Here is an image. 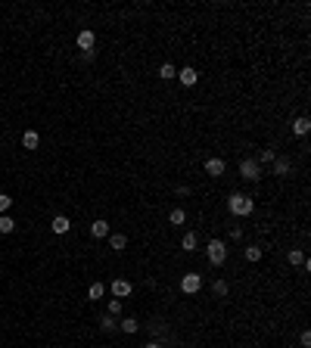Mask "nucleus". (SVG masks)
I'll list each match as a JSON object with an SVG mask.
<instances>
[{"instance_id": "nucleus-1", "label": "nucleus", "mask_w": 311, "mask_h": 348, "mask_svg": "<svg viewBox=\"0 0 311 348\" xmlns=\"http://www.w3.org/2000/svg\"><path fill=\"white\" fill-rule=\"evenodd\" d=\"M227 208H230V215H237V218H246V215H252V208H255V202H252V196H246V193H234L227 199Z\"/></svg>"}, {"instance_id": "nucleus-2", "label": "nucleus", "mask_w": 311, "mask_h": 348, "mask_svg": "<svg viewBox=\"0 0 311 348\" xmlns=\"http://www.w3.org/2000/svg\"><path fill=\"white\" fill-rule=\"evenodd\" d=\"M205 258H209V264H215V268H218V264H224L227 261V246L221 239H212L209 246H205Z\"/></svg>"}, {"instance_id": "nucleus-3", "label": "nucleus", "mask_w": 311, "mask_h": 348, "mask_svg": "<svg viewBox=\"0 0 311 348\" xmlns=\"http://www.w3.org/2000/svg\"><path fill=\"white\" fill-rule=\"evenodd\" d=\"M181 289H184V295H196L199 289H202V277H199L196 271H193V274H184Z\"/></svg>"}, {"instance_id": "nucleus-4", "label": "nucleus", "mask_w": 311, "mask_h": 348, "mask_svg": "<svg viewBox=\"0 0 311 348\" xmlns=\"http://www.w3.org/2000/svg\"><path fill=\"white\" fill-rule=\"evenodd\" d=\"M240 174H243L246 180H258L261 177V165L255 159H240Z\"/></svg>"}, {"instance_id": "nucleus-5", "label": "nucleus", "mask_w": 311, "mask_h": 348, "mask_svg": "<svg viewBox=\"0 0 311 348\" xmlns=\"http://www.w3.org/2000/svg\"><path fill=\"white\" fill-rule=\"evenodd\" d=\"M178 81L184 87H193L199 81V75H196V68H193V65H187V68H178Z\"/></svg>"}, {"instance_id": "nucleus-6", "label": "nucleus", "mask_w": 311, "mask_h": 348, "mask_svg": "<svg viewBox=\"0 0 311 348\" xmlns=\"http://www.w3.org/2000/svg\"><path fill=\"white\" fill-rule=\"evenodd\" d=\"M94 44H97V34L90 31V28H84V31H78V47H81L84 53L87 50H94Z\"/></svg>"}, {"instance_id": "nucleus-7", "label": "nucleus", "mask_w": 311, "mask_h": 348, "mask_svg": "<svg viewBox=\"0 0 311 348\" xmlns=\"http://www.w3.org/2000/svg\"><path fill=\"white\" fill-rule=\"evenodd\" d=\"M109 289H112V295H115V298H128L134 286H131L128 280H112V286H109Z\"/></svg>"}, {"instance_id": "nucleus-8", "label": "nucleus", "mask_w": 311, "mask_h": 348, "mask_svg": "<svg viewBox=\"0 0 311 348\" xmlns=\"http://www.w3.org/2000/svg\"><path fill=\"white\" fill-rule=\"evenodd\" d=\"M224 159H209V162H205V174H209V177H221V174H224Z\"/></svg>"}, {"instance_id": "nucleus-9", "label": "nucleus", "mask_w": 311, "mask_h": 348, "mask_svg": "<svg viewBox=\"0 0 311 348\" xmlns=\"http://www.w3.org/2000/svg\"><path fill=\"white\" fill-rule=\"evenodd\" d=\"M311 131V118H308V115H299V118L293 121V134L296 137H305Z\"/></svg>"}, {"instance_id": "nucleus-10", "label": "nucleus", "mask_w": 311, "mask_h": 348, "mask_svg": "<svg viewBox=\"0 0 311 348\" xmlns=\"http://www.w3.org/2000/svg\"><path fill=\"white\" fill-rule=\"evenodd\" d=\"M50 227H53V233H68V227H72V221H68L65 215H56L53 221H50Z\"/></svg>"}, {"instance_id": "nucleus-11", "label": "nucleus", "mask_w": 311, "mask_h": 348, "mask_svg": "<svg viewBox=\"0 0 311 348\" xmlns=\"http://www.w3.org/2000/svg\"><path fill=\"white\" fill-rule=\"evenodd\" d=\"M90 236H94V239L109 236V221H94V224H90Z\"/></svg>"}, {"instance_id": "nucleus-12", "label": "nucleus", "mask_w": 311, "mask_h": 348, "mask_svg": "<svg viewBox=\"0 0 311 348\" xmlns=\"http://www.w3.org/2000/svg\"><path fill=\"white\" fill-rule=\"evenodd\" d=\"M274 174H277V177L290 174V159H286V156H277V159H274Z\"/></svg>"}, {"instance_id": "nucleus-13", "label": "nucleus", "mask_w": 311, "mask_h": 348, "mask_svg": "<svg viewBox=\"0 0 311 348\" xmlns=\"http://www.w3.org/2000/svg\"><path fill=\"white\" fill-rule=\"evenodd\" d=\"M38 143H41L38 131H25V134H22V146H25V149H38Z\"/></svg>"}, {"instance_id": "nucleus-14", "label": "nucleus", "mask_w": 311, "mask_h": 348, "mask_svg": "<svg viewBox=\"0 0 311 348\" xmlns=\"http://www.w3.org/2000/svg\"><path fill=\"white\" fill-rule=\"evenodd\" d=\"M181 246H184V252H196V246H199V236H196V233H184Z\"/></svg>"}, {"instance_id": "nucleus-15", "label": "nucleus", "mask_w": 311, "mask_h": 348, "mask_svg": "<svg viewBox=\"0 0 311 348\" xmlns=\"http://www.w3.org/2000/svg\"><path fill=\"white\" fill-rule=\"evenodd\" d=\"M119 327H122V333H128V336H131V333L140 330V323H137L134 317H122V320H119Z\"/></svg>"}, {"instance_id": "nucleus-16", "label": "nucleus", "mask_w": 311, "mask_h": 348, "mask_svg": "<svg viewBox=\"0 0 311 348\" xmlns=\"http://www.w3.org/2000/svg\"><path fill=\"white\" fill-rule=\"evenodd\" d=\"M109 246H112L115 252H122L124 246H128V236H124V233H112V236H109Z\"/></svg>"}, {"instance_id": "nucleus-17", "label": "nucleus", "mask_w": 311, "mask_h": 348, "mask_svg": "<svg viewBox=\"0 0 311 348\" xmlns=\"http://www.w3.org/2000/svg\"><path fill=\"white\" fill-rule=\"evenodd\" d=\"M286 261H290L293 268H296V264H305V252H302V249H290V255H286Z\"/></svg>"}, {"instance_id": "nucleus-18", "label": "nucleus", "mask_w": 311, "mask_h": 348, "mask_svg": "<svg viewBox=\"0 0 311 348\" xmlns=\"http://www.w3.org/2000/svg\"><path fill=\"white\" fill-rule=\"evenodd\" d=\"M103 295H106V286H103V283H90V289H87V298H103Z\"/></svg>"}, {"instance_id": "nucleus-19", "label": "nucleus", "mask_w": 311, "mask_h": 348, "mask_svg": "<svg viewBox=\"0 0 311 348\" xmlns=\"http://www.w3.org/2000/svg\"><path fill=\"white\" fill-rule=\"evenodd\" d=\"M16 230V221L9 215H0V233H13Z\"/></svg>"}, {"instance_id": "nucleus-20", "label": "nucleus", "mask_w": 311, "mask_h": 348, "mask_svg": "<svg viewBox=\"0 0 311 348\" xmlns=\"http://www.w3.org/2000/svg\"><path fill=\"white\" fill-rule=\"evenodd\" d=\"M168 221H171V224H184V221H187V212H184V208H171V212H168Z\"/></svg>"}, {"instance_id": "nucleus-21", "label": "nucleus", "mask_w": 311, "mask_h": 348, "mask_svg": "<svg viewBox=\"0 0 311 348\" xmlns=\"http://www.w3.org/2000/svg\"><path fill=\"white\" fill-rule=\"evenodd\" d=\"M159 78H165V81H171V78H178V68L171 65V62H165L162 68H159Z\"/></svg>"}, {"instance_id": "nucleus-22", "label": "nucleus", "mask_w": 311, "mask_h": 348, "mask_svg": "<svg viewBox=\"0 0 311 348\" xmlns=\"http://www.w3.org/2000/svg\"><path fill=\"white\" fill-rule=\"evenodd\" d=\"M100 327H103V330H106V333H112L115 327H119V320H115L112 314H103V317H100Z\"/></svg>"}, {"instance_id": "nucleus-23", "label": "nucleus", "mask_w": 311, "mask_h": 348, "mask_svg": "<svg viewBox=\"0 0 311 348\" xmlns=\"http://www.w3.org/2000/svg\"><path fill=\"white\" fill-rule=\"evenodd\" d=\"M106 314H112V317H119V314H122V298H109Z\"/></svg>"}, {"instance_id": "nucleus-24", "label": "nucleus", "mask_w": 311, "mask_h": 348, "mask_svg": "<svg viewBox=\"0 0 311 348\" xmlns=\"http://www.w3.org/2000/svg\"><path fill=\"white\" fill-rule=\"evenodd\" d=\"M274 159H277V153H274V149H261V153H258V165H268V162H274Z\"/></svg>"}, {"instance_id": "nucleus-25", "label": "nucleus", "mask_w": 311, "mask_h": 348, "mask_svg": "<svg viewBox=\"0 0 311 348\" xmlns=\"http://www.w3.org/2000/svg\"><path fill=\"white\" fill-rule=\"evenodd\" d=\"M246 258L249 261H261V246H246Z\"/></svg>"}, {"instance_id": "nucleus-26", "label": "nucleus", "mask_w": 311, "mask_h": 348, "mask_svg": "<svg viewBox=\"0 0 311 348\" xmlns=\"http://www.w3.org/2000/svg\"><path fill=\"white\" fill-rule=\"evenodd\" d=\"M227 292H230V286H227L224 280H215V295H221V298H224Z\"/></svg>"}, {"instance_id": "nucleus-27", "label": "nucleus", "mask_w": 311, "mask_h": 348, "mask_svg": "<svg viewBox=\"0 0 311 348\" xmlns=\"http://www.w3.org/2000/svg\"><path fill=\"white\" fill-rule=\"evenodd\" d=\"M9 205H13V199H9L6 193H0V215H6V212H9Z\"/></svg>"}, {"instance_id": "nucleus-28", "label": "nucleus", "mask_w": 311, "mask_h": 348, "mask_svg": "<svg viewBox=\"0 0 311 348\" xmlns=\"http://www.w3.org/2000/svg\"><path fill=\"white\" fill-rule=\"evenodd\" d=\"M143 348H162V345H156V342H149V345H143Z\"/></svg>"}]
</instances>
